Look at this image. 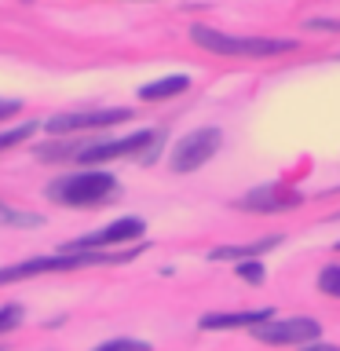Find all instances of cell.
I'll return each mask as SVG.
<instances>
[{
  "mask_svg": "<svg viewBox=\"0 0 340 351\" xmlns=\"http://www.w3.org/2000/svg\"><path fill=\"white\" fill-rule=\"evenodd\" d=\"M22 322V304H4L0 307V333H11Z\"/></svg>",
  "mask_w": 340,
  "mask_h": 351,
  "instance_id": "5bb4252c",
  "label": "cell"
},
{
  "mask_svg": "<svg viewBox=\"0 0 340 351\" xmlns=\"http://www.w3.org/2000/svg\"><path fill=\"white\" fill-rule=\"evenodd\" d=\"M234 271H238V278H245L249 285H260V282H263V267H260L256 260H245V263H238Z\"/></svg>",
  "mask_w": 340,
  "mask_h": 351,
  "instance_id": "e0dca14e",
  "label": "cell"
},
{
  "mask_svg": "<svg viewBox=\"0 0 340 351\" xmlns=\"http://www.w3.org/2000/svg\"><path fill=\"white\" fill-rule=\"evenodd\" d=\"M322 326L315 318H271L252 329V337L263 340V344H315Z\"/></svg>",
  "mask_w": 340,
  "mask_h": 351,
  "instance_id": "277c9868",
  "label": "cell"
},
{
  "mask_svg": "<svg viewBox=\"0 0 340 351\" xmlns=\"http://www.w3.org/2000/svg\"><path fill=\"white\" fill-rule=\"evenodd\" d=\"M147 143H154V132H136L128 139H110V143H81L73 154V161L81 165H99V161H110V158H128V154H139Z\"/></svg>",
  "mask_w": 340,
  "mask_h": 351,
  "instance_id": "5b68a950",
  "label": "cell"
},
{
  "mask_svg": "<svg viewBox=\"0 0 340 351\" xmlns=\"http://www.w3.org/2000/svg\"><path fill=\"white\" fill-rule=\"evenodd\" d=\"M304 351H340L337 344H307Z\"/></svg>",
  "mask_w": 340,
  "mask_h": 351,
  "instance_id": "d6986e66",
  "label": "cell"
},
{
  "mask_svg": "<svg viewBox=\"0 0 340 351\" xmlns=\"http://www.w3.org/2000/svg\"><path fill=\"white\" fill-rule=\"evenodd\" d=\"M95 351H154L147 340H106V344H99Z\"/></svg>",
  "mask_w": 340,
  "mask_h": 351,
  "instance_id": "2e32d148",
  "label": "cell"
},
{
  "mask_svg": "<svg viewBox=\"0 0 340 351\" xmlns=\"http://www.w3.org/2000/svg\"><path fill=\"white\" fill-rule=\"evenodd\" d=\"M274 318V311L271 307H263V311H234V315H205L202 322V329H245V326H263V322H271Z\"/></svg>",
  "mask_w": 340,
  "mask_h": 351,
  "instance_id": "9c48e42d",
  "label": "cell"
},
{
  "mask_svg": "<svg viewBox=\"0 0 340 351\" xmlns=\"http://www.w3.org/2000/svg\"><path fill=\"white\" fill-rule=\"evenodd\" d=\"M143 219L136 216H125V219H117V223H110L106 230H99V234H88L81 241H73V245H66V252H103L106 245H117V241H132V238H139L143 234Z\"/></svg>",
  "mask_w": 340,
  "mask_h": 351,
  "instance_id": "8992f818",
  "label": "cell"
},
{
  "mask_svg": "<svg viewBox=\"0 0 340 351\" xmlns=\"http://www.w3.org/2000/svg\"><path fill=\"white\" fill-rule=\"evenodd\" d=\"M282 238H263V241H249V245H219V249H212L208 256L212 260H252V256H260V252H267V249H274Z\"/></svg>",
  "mask_w": 340,
  "mask_h": 351,
  "instance_id": "30bf717a",
  "label": "cell"
},
{
  "mask_svg": "<svg viewBox=\"0 0 340 351\" xmlns=\"http://www.w3.org/2000/svg\"><path fill=\"white\" fill-rule=\"evenodd\" d=\"M191 88V81L186 77H165V81H154V84H143L139 88V99L143 103H154V99H172Z\"/></svg>",
  "mask_w": 340,
  "mask_h": 351,
  "instance_id": "8fae6325",
  "label": "cell"
},
{
  "mask_svg": "<svg viewBox=\"0 0 340 351\" xmlns=\"http://www.w3.org/2000/svg\"><path fill=\"white\" fill-rule=\"evenodd\" d=\"M337 249H340V241H337Z\"/></svg>",
  "mask_w": 340,
  "mask_h": 351,
  "instance_id": "ffe728a7",
  "label": "cell"
},
{
  "mask_svg": "<svg viewBox=\"0 0 340 351\" xmlns=\"http://www.w3.org/2000/svg\"><path fill=\"white\" fill-rule=\"evenodd\" d=\"M19 110H22V103H19V99H0V121L15 117Z\"/></svg>",
  "mask_w": 340,
  "mask_h": 351,
  "instance_id": "ac0fdd59",
  "label": "cell"
},
{
  "mask_svg": "<svg viewBox=\"0 0 340 351\" xmlns=\"http://www.w3.org/2000/svg\"><path fill=\"white\" fill-rule=\"evenodd\" d=\"M304 197L293 191H282V186H260V191L245 194L238 202V208H249V213H285V208H296Z\"/></svg>",
  "mask_w": 340,
  "mask_h": 351,
  "instance_id": "ba28073f",
  "label": "cell"
},
{
  "mask_svg": "<svg viewBox=\"0 0 340 351\" xmlns=\"http://www.w3.org/2000/svg\"><path fill=\"white\" fill-rule=\"evenodd\" d=\"M219 143H223L219 128H197V132H191V136H183L180 143H175V150H172V172L202 169L208 158H216Z\"/></svg>",
  "mask_w": 340,
  "mask_h": 351,
  "instance_id": "3957f363",
  "label": "cell"
},
{
  "mask_svg": "<svg viewBox=\"0 0 340 351\" xmlns=\"http://www.w3.org/2000/svg\"><path fill=\"white\" fill-rule=\"evenodd\" d=\"M191 40L205 51L216 55H238V59H271V55H285L296 48V40H274V37H230L212 26H194Z\"/></svg>",
  "mask_w": 340,
  "mask_h": 351,
  "instance_id": "6da1fadb",
  "label": "cell"
},
{
  "mask_svg": "<svg viewBox=\"0 0 340 351\" xmlns=\"http://www.w3.org/2000/svg\"><path fill=\"white\" fill-rule=\"evenodd\" d=\"M128 117V110H99V114H59V117H51L48 132H81V128H106V125H117V121H125Z\"/></svg>",
  "mask_w": 340,
  "mask_h": 351,
  "instance_id": "52a82bcc",
  "label": "cell"
},
{
  "mask_svg": "<svg viewBox=\"0 0 340 351\" xmlns=\"http://www.w3.org/2000/svg\"><path fill=\"white\" fill-rule=\"evenodd\" d=\"M0 223H19V227H37L40 216H29V213H15V208L0 205Z\"/></svg>",
  "mask_w": 340,
  "mask_h": 351,
  "instance_id": "4fadbf2b",
  "label": "cell"
},
{
  "mask_svg": "<svg viewBox=\"0 0 340 351\" xmlns=\"http://www.w3.org/2000/svg\"><path fill=\"white\" fill-rule=\"evenodd\" d=\"M114 176L110 172H73V176H62V180L51 183V197L62 205H77V208H88V205H99L106 194H114Z\"/></svg>",
  "mask_w": 340,
  "mask_h": 351,
  "instance_id": "7a4b0ae2",
  "label": "cell"
},
{
  "mask_svg": "<svg viewBox=\"0 0 340 351\" xmlns=\"http://www.w3.org/2000/svg\"><path fill=\"white\" fill-rule=\"evenodd\" d=\"M33 132H37V125H19L11 132H0V150H8V147H15V143H22V139H29Z\"/></svg>",
  "mask_w": 340,
  "mask_h": 351,
  "instance_id": "9a60e30c",
  "label": "cell"
},
{
  "mask_svg": "<svg viewBox=\"0 0 340 351\" xmlns=\"http://www.w3.org/2000/svg\"><path fill=\"white\" fill-rule=\"evenodd\" d=\"M318 289H322L326 296H340V267L337 263H329V267L318 274Z\"/></svg>",
  "mask_w": 340,
  "mask_h": 351,
  "instance_id": "7c38bea8",
  "label": "cell"
}]
</instances>
